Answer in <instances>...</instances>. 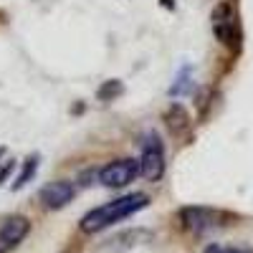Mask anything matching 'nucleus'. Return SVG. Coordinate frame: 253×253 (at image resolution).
<instances>
[{
  "instance_id": "obj_1",
  "label": "nucleus",
  "mask_w": 253,
  "mask_h": 253,
  "mask_svg": "<svg viewBox=\"0 0 253 253\" xmlns=\"http://www.w3.org/2000/svg\"><path fill=\"white\" fill-rule=\"evenodd\" d=\"M147 203H150V198H147L144 193H132V195H122L112 203H104L94 210H89L86 215L81 218L79 228L81 233L86 236H94V233H101V230H107L109 225L124 220V218H132L134 213H139L142 208H147Z\"/></svg>"
},
{
  "instance_id": "obj_2",
  "label": "nucleus",
  "mask_w": 253,
  "mask_h": 253,
  "mask_svg": "<svg viewBox=\"0 0 253 253\" xmlns=\"http://www.w3.org/2000/svg\"><path fill=\"white\" fill-rule=\"evenodd\" d=\"M233 215L225 213V210H218V208H205V205H187V208H180V223L187 233H195V236H203V233H210V230H218V228H225L230 225Z\"/></svg>"
},
{
  "instance_id": "obj_3",
  "label": "nucleus",
  "mask_w": 253,
  "mask_h": 253,
  "mask_svg": "<svg viewBox=\"0 0 253 253\" xmlns=\"http://www.w3.org/2000/svg\"><path fill=\"white\" fill-rule=\"evenodd\" d=\"M142 175L139 170V160L134 157H122V160H114L109 165H104L101 170H99V182L104 187H126L129 182H134V177Z\"/></svg>"
},
{
  "instance_id": "obj_4",
  "label": "nucleus",
  "mask_w": 253,
  "mask_h": 253,
  "mask_svg": "<svg viewBox=\"0 0 253 253\" xmlns=\"http://www.w3.org/2000/svg\"><path fill=\"white\" fill-rule=\"evenodd\" d=\"M165 147H162V139L160 134H147L144 139V147H142V157H139V170H142V177H147L150 182H157L162 180L165 175Z\"/></svg>"
},
{
  "instance_id": "obj_5",
  "label": "nucleus",
  "mask_w": 253,
  "mask_h": 253,
  "mask_svg": "<svg viewBox=\"0 0 253 253\" xmlns=\"http://www.w3.org/2000/svg\"><path fill=\"white\" fill-rule=\"evenodd\" d=\"M210 26H213V33L215 38L225 48H233L238 43V23H236V13H233V5L230 3H218L210 13Z\"/></svg>"
},
{
  "instance_id": "obj_6",
  "label": "nucleus",
  "mask_w": 253,
  "mask_h": 253,
  "mask_svg": "<svg viewBox=\"0 0 253 253\" xmlns=\"http://www.w3.org/2000/svg\"><path fill=\"white\" fill-rule=\"evenodd\" d=\"M74 198H76V182H71V180L48 182V185L41 187V193H38L41 205L48 208V210H61V208H66Z\"/></svg>"
},
{
  "instance_id": "obj_7",
  "label": "nucleus",
  "mask_w": 253,
  "mask_h": 253,
  "mask_svg": "<svg viewBox=\"0 0 253 253\" xmlns=\"http://www.w3.org/2000/svg\"><path fill=\"white\" fill-rule=\"evenodd\" d=\"M31 233V220L26 215H10L0 225V253H10L23 243V238Z\"/></svg>"
},
{
  "instance_id": "obj_8",
  "label": "nucleus",
  "mask_w": 253,
  "mask_h": 253,
  "mask_svg": "<svg viewBox=\"0 0 253 253\" xmlns=\"http://www.w3.org/2000/svg\"><path fill=\"white\" fill-rule=\"evenodd\" d=\"M152 238L150 230H144V228H132V230H124V233H117L114 238L109 241H104L99 253H124V251H129L139 243H147Z\"/></svg>"
},
{
  "instance_id": "obj_9",
  "label": "nucleus",
  "mask_w": 253,
  "mask_h": 253,
  "mask_svg": "<svg viewBox=\"0 0 253 253\" xmlns=\"http://www.w3.org/2000/svg\"><path fill=\"white\" fill-rule=\"evenodd\" d=\"M165 126L170 129L172 137H185L190 132V126H193V119H190V112L182 107V104H170V107L165 109Z\"/></svg>"
},
{
  "instance_id": "obj_10",
  "label": "nucleus",
  "mask_w": 253,
  "mask_h": 253,
  "mask_svg": "<svg viewBox=\"0 0 253 253\" xmlns=\"http://www.w3.org/2000/svg\"><path fill=\"white\" fill-rule=\"evenodd\" d=\"M124 94V84L119 79H109V81H104L101 86L96 89V99L99 101H114Z\"/></svg>"
},
{
  "instance_id": "obj_11",
  "label": "nucleus",
  "mask_w": 253,
  "mask_h": 253,
  "mask_svg": "<svg viewBox=\"0 0 253 253\" xmlns=\"http://www.w3.org/2000/svg\"><path fill=\"white\" fill-rule=\"evenodd\" d=\"M36 167H38V157H28V160L23 162V172L18 175V180H15V185H13V187H15V190L23 187V185H26V182L36 175Z\"/></svg>"
},
{
  "instance_id": "obj_12",
  "label": "nucleus",
  "mask_w": 253,
  "mask_h": 253,
  "mask_svg": "<svg viewBox=\"0 0 253 253\" xmlns=\"http://www.w3.org/2000/svg\"><path fill=\"white\" fill-rule=\"evenodd\" d=\"M203 253H253V248H246V246H220V243H210Z\"/></svg>"
},
{
  "instance_id": "obj_13",
  "label": "nucleus",
  "mask_w": 253,
  "mask_h": 253,
  "mask_svg": "<svg viewBox=\"0 0 253 253\" xmlns=\"http://www.w3.org/2000/svg\"><path fill=\"white\" fill-rule=\"evenodd\" d=\"M187 69L177 76V81L172 84V86H170V96H180V94H185V91H190V89H193V84H190V79H187Z\"/></svg>"
},
{
  "instance_id": "obj_14",
  "label": "nucleus",
  "mask_w": 253,
  "mask_h": 253,
  "mask_svg": "<svg viewBox=\"0 0 253 253\" xmlns=\"http://www.w3.org/2000/svg\"><path fill=\"white\" fill-rule=\"evenodd\" d=\"M13 167H15V162H13V160H10V162H5L3 167H0V185H3V182H5V177L13 172Z\"/></svg>"
},
{
  "instance_id": "obj_15",
  "label": "nucleus",
  "mask_w": 253,
  "mask_h": 253,
  "mask_svg": "<svg viewBox=\"0 0 253 253\" xmlns=\"http://www.w3.org/2000/svg\"><path fill=\"white\" fill-rule=\"evenodd\" d=\"M0 157H3V150H0Z\"/></svg>"
}]
</instances>
